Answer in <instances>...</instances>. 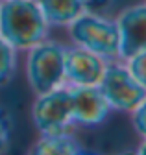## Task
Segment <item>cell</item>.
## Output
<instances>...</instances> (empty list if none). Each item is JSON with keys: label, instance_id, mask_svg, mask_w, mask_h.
<instances>
[{"label": "cell", "instance_id": "cell-1", "mask_svg": "<svg viewBox=\"0 0 146 155\" xmlns=\"http://www.w3.org/2000/svg\"><path fill=\"white\" fill-rule=\"evenodd\" d=\"M48 24L35 0H4L0 4V37L26 50L46 37Z\"/></svg>", "mask_w": 146, "mask_h": 155}, {"label": "cell", "instance_id": "cell-2", "mask_svg": "<svg viewBox=\"0 0 146 155\" xmlns=\"http://www.w3.org/2000/svg\"><path fill=\"white\" fill-rule=\"evenodd\" d=\"M65 46L56 41H43L30 48L26 76L35 94H43L63 83V59Z\"/></svg>", "mask_w": 146, "mask_h": 155}, {"label": "cell", "instance_id": "cell-3", "mask_svg": "<svg viewBox=\"0 0 146 155\" xmlns=\"http://www.w3.org/2000/svg\"><path fill=\"white\" fill-rule=\"evenodd\" d=\"M68 26L72 41L78 46L100 55L102 59H113L118 55V33L115 22L81 13Z\"/></svg>", "mask_w": 146, "mask_h": 155}, {"label": "cell", "instance_id": "cell-4", "mask_svg": "<svg viewBox=\"0 0 146 155\" xmlns=\"http://www.w3.org/2000/svg\"><path fill=\"white\" fill-rule=\"evenodd\" d=\"M98 89L107 100L109 107L124 113H131L146 98L144 85L139 83L124 65L117 63L105 65Z\"/></svg>", "mask_w": 146, "mask_h": 155}, {"label": "cell", "instance_id": "cell-5", "mask_svg": "<svg viewBox=\"0 0 146 155\" xmlns=\"http://www.w3.org/2000/svg\"><path fill=\"white\" fill-rule=\"evenodd\" d=\"M32 107L33 124L41 133L67 131L72 124V98L68 89H52L48 92L37 94Z\"/></svg>", "mask_w": 146, "mask_h": 155}, {"label": "cell", "instance_id": "cell-6", "mask_svg": "<svg viewBox=\"0 0 146 155\" xmlns=\"http://www.w3.org/2000/svg\"><path fill=\"white\" fill-rule=\"evenodd\" d=\"M68 91L72 98V124L95 127L100 126L111 113V107L98 85H74Z\"/></svg>", "mask_w": 146, "mask_h": 155}, {"label": "cell", "instance_id": "cell-7", "mask_svg": "<svg viewBox=\"0 0 146 155\" xmlns=\"http://www.w3.org/2000/svg\"><path fill=\"white\" fill-rule=\"evenodd\" d=\"M118 57L128 59L141 50H146V8L144 4L126 8L117 18Z\"/></svg>", "mask_w": 146, "mask_h": 155}, {"label": "cell", "instance_id": "cell-8", "mask_svg": "<svg viewBox=\"0 0 146 155\" xmlns=\"http://www.w3.org/2000/svg\"><path fill=\"white\" fill-rule=\"evenodd\" d=\"M105 68V59L85 48L65 50L63 76L72 85H98Z\"/></svg>", "mask_w": 146, "mask_h": 155}, {"label": "cell", "instance_id": "cell-9", "mask_svg": "<svg viewBox=\"0 0 146 155\" xmlns=\"http://www.w3.org/2000/svg\"><path fill=\"white\" fill-rule=\"evenodd\" d=\"M30 151L33 155H78L83 153V146L68 131H58L43 133Z\"/></svg>", "mask_w": 146, "mask_h": 155}, {"label": "cell", "instance_id": "cell-10", "mask_svg": "<svg viewBox=\"0 0 146 155\" xmlns=\"http://www.w3.org/2000/svg\"><path fill=\"white\" fill-rule=\"evenodd\" d=\"M48 26H68L83 13L80 0H35Z\"/></svg>", "mask_w": 146, "mask_h": 155}, {"label": "cell", "instance_id": "cell-11", "mask_svg": "<svg viewBox=\"0 0 146 155\" xmlns=\"http://www.w3.org/2000/svg\"><path fill=\"white\" fill-rule=\"evenodd\" d=\"M15 48L0 37V85H6L13 74H15V67H17V55H15Z\"/></svg>", "mask_w": 146, "mask_h": 155}, {"label": "cell", "instance_id": "cell-12", "mask_svg": "<svg viewBox=\"0 0 146 155\" xmlns=\"http://www.w3.org/2000/svg\"><path fill=\"white\" fill-rule=\"evenodd\" d=\"M144 54H146V50H141V52H137L135 55H131V57H128V65H126V68L130 70V74L135 78V80L139 81V83H146V67H144V63H146V59H144Z\"/></svg>", "mask_w": 146, "mask_h": 155}, {"label": "cell", "instance_id": "cell-13", "mask_svg": "<svg viewBox=\"0 0 146 155\" xmlns=\"http://www.w3.org/2000/svg\"><path fill=\"white\" fill-rule=\"evenodd\" d=\"M131 122L135 131L139 133V137H146V104L144 102L131 111Z\"/></svg>", "mask_w": 146, "mask_h": 155}, {"label": "cell", "instance_id": "cell-14", "mask_svg": "<svg viewBox=\"0 0 146 155\" xmlns=\"http://www.w3.org/2000/svg\"><path fill=\"white\" fill-rule=\"evenodd\" d=\"M9 120H8V114L0 109V153L8 150V144H9Z\"/></svg>", "mask_w": 146, "mask_h": 155}, {"label": "cell", "instance_id": "cell-15", "mask_svg": "<svg viewBox=\"0 0 146 155\" xmlns=\"http://www.w3.org/2000/svg\"><path fill=\"white\" fill-rule=\"evenodd\" d=\"M80 2H81V6L87 8V9H100V8L107 6L109 0H80Z\"/></svg>", "mask_w": 146, "mask_h": 155}]
</instances>
